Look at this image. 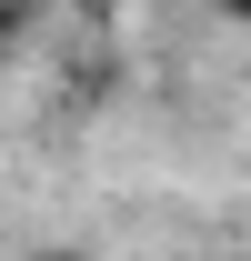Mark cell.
Returning a JSON list of instances; mask_svg holds the SVG:
<instances>
[{"mask_svg": "<svg viewBox=\"0 0 251 261\" xmlns=\"http://www.w3.org/2000/svg\"><path fill=\"white\" fill-rule=\"evenodd\" d=\"M211 10H221V20H241V31H251V0H211Z\"/></svg>", "mask_w": 251, "mask_h": 261, "instance_id": "obj_1", "label": "cell"}, {"mask_svg": "<svg viewBox=\"0 0 251 261\" xmlns=\"http://www.w3.org/2000/svg\"><path fill=\"white\" fill-rule=\"evenodd\" d=\"M81 10H121V0H81Z\"/></svg>", "mask_w": 251, "mask_h": 261, "instance_id": "obj_2", "label": "cell"}, {"mask_svg": "<svg viewBox=\"0 0 251 261\" xmlns=\"http://www.w3.org/2000/svg\"><path fill=\"white\" fill-rule=\"evenodd\" d=\"M40 261H81V251H40Z\"/></svg>", "mask_w": 251, "mask_h": 261, "instance_id": "obj_3", "label": "cell"}]
</instances>
